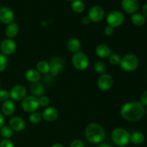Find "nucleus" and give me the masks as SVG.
Segmentation results:
<instances>
[{
	"label": "nucleus",
	"instance_id": "1a4fd4ad",
	"mask_svg": "<svg viewBox=\"0 0 147 147\" xmlns=\"http://www.w3.org/2000/svg\"><path fill=\"white\" fill-rule=\"evenodd\" d=\"M49 64L50 66V73L53 77L57 76L64 67V63L61 57H53L50 59Z\"/></svg>",
	"mask_w": 147,
	"mask_h": 147
},
{
	"label": "nucleus",
	"instance_id": "f8f14e48",
	"mask_svg": "<svg viewBox=\"0 0 147 147\" xmlns=\"http://www.w3.org/2000/svg\"><path fill=\"white\" fill-rule=\"evenodd\" d=\"M0 50L4 55H12L17 50V43L11 39H5L1 42Z\"/></svg>",
	"mask_w": 147,
	"mask_h": 147
},
{
	"label": "nucleus",
	"instance_id": "bb28decb",
	"mask_svg": "<svg viewBox=\"0 0 147 147\" xmlns=\"http://www.w3.org/2000/svg\"><path fill=\"white\" fill-rule=\"evenodd\" d=\"M1 136L5 139H9L13 135V130L9 126H4L0 129Z\"/></svg>",
	"mask_w": 147,
	"mask_h": 147
},
{
	"label": "nucleus",
	"instance_id": "79ce46f5",
	"mask_svg": "<svg viewBox=\"0 0 147 147\" xmlns=\"http://www.w3.org/2000/svg\"><path fill=\"white\" fill-rule=\"evenodd\" d=\"M51 147H64V146H63L61 144L56 143V144H53Z\"/></svg>",
	"mask_w": 147,
	"mask_h": 147
},
{
	"label": "nucleus",
	"instance_id": "20e7f679",
	"mask_svg": "<svg viewBox=\"0 0 147 147\" xmlns=\"http://www.w3.org/2000/svg\"><path fill=\"white\" fill-rule=\"evenodd\" d=\"M119 65L123 71L134 72L139 66V59L134 54H126L121 58Z\"/></svg>",
	"mask_w": 147,
	"mask_h": 147
},
{
	"label": "nucleus",
	"instance_id": "412c9836",
	"mask_svg": "<svg viewBox=\"0 0 147 147\" xmlns=\"http://www.w3.org/2000/svg\"><path fill=\"white\" fill-rule=\"evenodd\" d=\"M30 91L35 97H40L44 94V86L40 82L32 83L31 86H30Z\"/></svg>",
	"mask_w": 147,
	"mask_h": 147
},
{
	"label": "nucleus",
	"instance_id": "ea45409f",
	"mask_svg": "<svg viewBox=\"0 0 147 147\" xmlns=\"http://www.w3.org/2000/svg\"><path fill=\"white\" fill-rule=\"evenodd\" d=\"M142 12H143V15L144 16L145 18L147 19V4H144L143 7V8H142Z\"/></svg>",
	"mask_w": 147,
	"mask_h": 147
},
{
	"label": "nucleus",
	"instance_id": "72a5a7b5",
	"mask_svg": "<svg viewBox=\"0 0 147 147\" xmlns=\"http://www.w3.org/2000/svg\"><path fill=\"white\" fill-rule=\"evenodd\" d=\"M0 147H14V144L10 139H4L0 142Z\"/></svg>",
	"mask_w": 147,
	"mask_h": 147
},
{
	"label": "nucleus",
	"instance_id": "9d476101",
	"mask_svg": "<svg viewBox=\"0 0 147 147\" xmlns=\"http://www.w3.org/2000/svg\"><path fill=\"white\" fill-rule=\"evenodd\" d=\"M113 84V79L109 74L104 73L100 75L98 80V87L101 91H108L112 88Z\"/></svg>",
	"mask_w": 147,
	"mask_h": 147
},
{
	"label": "nucleus",
	"instance_id": "423d86ee",
	"mask_svg": "<svg viewBox=\"0 0 147 147\" xmlns=\"http://www.w3.org/2000/svg\"><path fill=\"white\" fill-rule=\"evenodd\" d=\"M40 107L38 98L34 96H26L22 101V108L27 113H33L37 111Z\"/></svg>",
	"mask_w": 147,
	"mask_h": 147
},
{
	"label": "nucleus",
	"instance_id": "b1692460",
	"mask_svg": "<svg viewBox=\"0 0 147 147\" xmlns=\"http://www.w3.org/2000/svg\"><path fill=\"white\" fill-rule=\"evenodd\" d=\"M131 19L133 24L136 27H142L146 22V18L141 13H134L131 15Z\"/></svg>",
	"mask_w": 147,
	"mask_h": 147
},
{
	"label": "nucleus",
	"instance_id": "a878e982",
	"mask_svg": "<svg viewBox=\"0 0 147 147\" xmlns=\"http://www.w3.org/2000/svg\"><path fill=\"white\" fill-rule=\"evenodd\" d=\"M71 8L76 13H82L85 9V4L81 0H73L71 3Z\"/></svg>",
	"mask_w": 147,
	"mask_h": 147
},
{
	"label": "nucleus",
	"instance_id": "dca6fc26",
	"mask_svg": "<svg viewBox=\"0 0 147 147\" xmlns=\"http://www.w3.org/2000/svg\"><path fill=\"white\" fill-rule=\"evenodd\" d=\"M9 127L14 131H21L25 127V122L20 116H14L9 121Z\"/></svg>",
	"mask_w": 147,
	"mask_h": 147
},
{
	"label": "nucleus",
	"instance_id": "f03ea898",
	"mask_svg": "<svg viewBox=\"0 0 147 147\" xmlns=\"http://www.w3.org/2000/svg\"><path fill=\"white\" fill-rule=\"evenodd\" d=\"M86 138L92 144H100L106 137V132L101 125L97 123H89L85 130Z\"/></svg>",
	"mask_w": 147,
	"mask_h": 147
},
{
	"label": "nucleus",
	"instance_id": "f704fd0d",
	"mask_svg": "<svg viewBox=\"0 0 147 147\" xmlns=\"http://www.w3.org/2000/svg\"><path fill=\"white\" fill-rule=\"evenodd\" d=\"M70 147H85V144L83 141L80 139H75L71 142Z\"/></svg>",
	"mask_w": 147,
	"mask_h": 147
},
{
	"label": "nucleus",
	"instance_id": "4c0bfd02",
	"mask_svg": "<svg viewBox=\"0 0 147 147\" xmlns=\"http://www.w3.org/2000/svg\"><path fill=\"white\" fill-rule=\"evenodd\" d=\"M90 22L91 21H90V18H89L88 16H85V17H83V18H82V23H83V24H85V25L89 24Z\"/></svg>",
	"mask_w": 147,
	"mask_h": 147
},
{
	"label": "nucleus",
	"instance_id": "393cba45",
	"mask_svg": "<svg viewBox=\"0 0 147 147\" xmlns=\"http://www.w3.org/2000/svg\"><path fill=\"white\" fill-rule=\"evenodd\" d=\"M145 140V136L143 133L140 131H134L132 134H131L130 142L132 144L136 145L142 144Z\"/></svg>",
	"mask_w": 147,
	"mask_h": 147
},
{
	"label": "nucleus",
	"instance_id": "f257e3e1",
	"mask_svg": "<svg viewBox=\"0 0 147 147\" xmlns=\"http://www.w3.org/2000/svg\"><path fill=\"white\" fill-rule=\"evenodd\" d=\"M120 113L125 120L135 122L142 119L145 113V109L139 101H129L122 106Z\"/></svg>",
	"mask_w": 147,
	"mask_h": 147
},
{
	"label": "nucleus",
	"instance_id": "9b49d317",
	"mask_svg": "<svg viewBox=\"0 0 147 147\" xmlns=\"http://www.w3.org/2000/svg\"><path fill=\"white\" fill-rule=\"evenodd\" d=\"M104 10L103 7L99 5H94L89 9L88 17L90 21L93 22H99L104 17Z\"/></svg>",
	"mask_w": 147,
	"mask_h": 147
},
{
	"label": "nucleus",
	"instance_id": "c85d7f7f",
	"mask_svg": "<svg viewBox=\"0 0 147 147\" xmlns=\"http://www.w3.org/2000/svg\"><path fill=\"white\" fill-rule=\"evenodd\" d=\"M42 119V113L37 111L32 113L30 115V117H29L30 121L32 123H34V124H37V123H40V122L41 121Z\"/></svg>",
	"mask_w": 147,
	"mask_h": 147
},
{
	"label": "nucleus",
	"instance_id": "37998d69",
	"mask_svg": "<svg viewBox=\"0 0 147 147\" xmlns=\"http://www.w3.org/2000/svg\"><path fill=\"white\" fill-rule=\"evenodd\" d=\"M66 1H72V0H66Z\"/></svg>",
	"mask_w": 147,
	"mask_h": 147
},
{
	"label": "nucleus",
	"instance_id": "473e14b6",
	"mask_svg": "<svg viewBox=\"0 0 147 147\" xmlns=\"http://www.w3.org/2000/svg\"><path fill=\"white\" fill-rule=\"evenodd\" d=\"M10 98L9 91L7 90H0V101L4 102Z\"/></svg>",
	"mask_w": 147,
	"mask_h": 147
},
{
	"label": "nucleus",
	"instance_id": "a211bd4d",
	"mask_svg": "<svg viewBox=\"0 0 147 147\" xmlns=\"http://www.w3.org/2000/svg\"><path fill=\"white\" fill-rule=\"evenodd\" d=\"M96 53L100 58H109L111 55V50L110 47L105 44H100L96 47Z\"/></svg>",
	"mask_w": 147,
	"mask_h": 147
},
{
	"label": "nucleus",
	"instance_id": "c03bdc74",
	"mask_svg": "<svg viewBox=\"0 0 147 147\" xmlns=\"http://www.w3.org/2000/svg\"><path fill=\"white\" fill-rule=\"evenodd\" d=\"M146 113H147V109H146Z\"/></svg>",
	"mask_w": 147,
	"mask_h": 147
},
{
	"label": "nucleus",
	"instance_id": "e433bc0d",
	"mask_svg": "<svg viewBox=\"0 0 147 147\" xmlns=\"http://www.w3.org/2000/svg\"><path fill=\"white\" fill-rule=\"evenodd\" d=\"M140 102L144 106H147V90L144 92L141 96Z\"/></svg>",
	"mask_w": 147,
	"mask_h": 147
},
{
	"label": "nucleus",
	"instance_id": "5701e85b",
	"mask_svg": "<svg viewBox=\"0 0 147 147\" xmlns=\"http://www.w3.org/2000/svg\"><path fill=\"white\" fill-rule=\"evenodd\" d=\"M36 70L40 74H49L50 70V64L45 60H40L36 65Z\"/></svg>",
	"mask_w": 147,
	"mask_h": 147
},
{
	"label": "nucleus",
	"instance_id": "6ab92c4d",
	"mask_svg": "<svg viewBox=\"0 0 147 147\" xmlns=\"http://www.w3.org/2000/svg\"><path fill=\"white\" fill-rule=\"evenodd\" d=\"M25 78L27 81L32 83L40 82L41 74L36 69H29L25 73Z\"/></svg>",
	"mask_w": 147,
	"mask_h": 147
},
{
	"label": "nucleus",
	"instance_id": "7c9ffc66",
	"mask_svg": "<svg viewBox=\"0 0 147 147\" xmlns=\"http://www.w3.org/2000/svg\"><path fill=\"white\" fill-rule=\"evenodd\" d=\"M8 65V60L6 55L2 53H0V72H2L7 68Z\"/></svg>",
	"mask_w": 147,
	"mask_h": 147
},
{
	"label": "nucleus",
	"instance_id": "4468645a",
	"mask_svg": "<svg viewBox=\"0 0 147 147\" xmlns=\"http://www.w3.org/2000/svg\"><path fill=\"white\" fill-rule=\"evenodd\" d=\"M121 6L123 10L128 14H134L139 7L138 0H122Z\"/></svg>",
	"mask_w": 147,
	"mask_h": 147
},
{
	"label": "nucleus",
	"instance_id": "2f4dec72",
	"mask_svg": "<svg viewBox=\"0 0 147 147\" xmlns=\"http://www.w3.org/2000/svg\"><path fill=\"white\" fill-rule=\"evenodd\" d=\"M38 100L40 106H42V107H47L50 104V99L46 96H40L38 98Z\"/></svg>",
	"mask_w": 147,
	"mask_h": 147
},
{
	"label": "nucleus",
	"instance_id": "0eeeda50",
	"mask_svg": "<svg viewBox=\"0 0 147 147\" xmlns=\"http://www.w3.org/2000/svg\"><path fill=\"white\" fill-rule=\"evenodd\" d=\"M124 19V15L121 11L113 10L108 14L106 17V22L109 26L116 28L123 24Z\"/></svg>",
	"mask_w": 147,
	"mask_h": 147
},
{
	"label": "nucleus",
	"instance_id": "cd10ccee",
	"mask_svg": "<svg viewBox=\"0 0 147 147\" xmlns=\"http://www.w3.org/2000/svg\"><path fill=\"white\" fill-rule=\"evenodd\" d=\"M94 70L100 75L104 74L106 70V64L103 62L100 61V60L96 62L94 64Z\"/></svg>",
	"mask_w": 147,
	"mask_h": 147
},
{
	"label": "nucleus",
	"instance_id": "39448f33",
	"mask_svg": "<svg viewBox=\"0 0 147 147\" xmlns=\"http://www.w3.org/2000/svg\"><path fill=\"white\" fill-rule=\"evenodd\" d=\"M72 63L77 70H85L89 65V58L83 52L78 51L73 55L72 57Z\"/></svg>",
	"mask_w": 147,
	"mask_h": 147
},
{
	"label": "nucleus",
	"instance_id": "2eb2a0df",
	"mask_svg": "<svg viewBox=\"0 0 147 147\" xmlns=\"http://www.w3.org/2000/svg\"><path fill=\"white\" fill-rule=\"evenodd\" d=\"M42 116V119L46 121L53 122L57 120L59 116V112L56 108L50 106V107L46 108L43 111Z\"/></svg>",
	"mask_w": 147,
	"mask_h": 147
},
{
	"label": "nucleus",
	"instance_id": "7ed1b4c3",
	"mask_svg": "<svg viewBox=\"0 0 147 147\" xmlns=\"http://www.w3.org/2000/svg\"><path fill=\"white\" fill-rule=\"evenodd\" d=\"M111 140L117 146L123 147L129 144L130 142L131 134L127 130L123 128H116L111 134Z\"/></svg>",
	"mask_w": 147,
	"mask_h": 147
},
{
	"label": "nucleus",
	"instance_id": "f3484780",
	"mask_svg": "<svg viewBox=\"0 0 147 147\" xmlns=\"http://www.w3.org/2000/svg\"><path fill=\"white\" fill-rule=\"evenodd\" d=\"M15 109L16 106L14 102L9 99L3 102L1 105V111H2V114L4 116H11L15 111Z\"/></svg>",
	"mask_w": 147,
	"mask_h": 147
},
{
	"label": "nucleus",
	"instance_id": "c756f323",
	"mask_svg": "<svg viewBox=\"0 0 147 147\" xmlns=\"http://www.w3.org/2000/svg\"><path fill=\"white\" fill-rule=\"evenodd\" d=\"M109 63L113 66H117L120 65L121 60V57L119 55L116 54V53H113L110 55V57H109Z\"/></svg>",
	"mask_w": 147,
	"mask_h": 147
},
{
	"label": "nucleus",
	"instance_id": "a19ab883",
	"mask_svg": "<svg viewBox=\"0 0 147 147\" xmlns=\"http://www.w3.org/2000/svg\"><path fill=\"white\" fill-rule=\"evenodd\" d=\"M98 147H111V146H110L108 144H100L99 146H98Z\"/></svg>",
	"mask_w": 147,
	"mask_h": 147
},
{
	"label": "nucleus",
	"instance_id": "58836bf2",
	"mask_svg": "<svg viewBox=\"0 0 147 147\" xmlns=\"http://www.w3.org/2000/svg\"><path fill=\"white\" fill-rule=\"evenodd\" d=\"M4 123H5V119H4V115L0 113V129L4 126Z\"/></svg>",
	"mask_w": 147,
	"mask_h": 147
},
{
	"label": "nucleus",
	"instance_id": "c9c22d12",
	"mask_svg": "<svg viewBox=\"0 0 147 147\" xmlns=\"http://www.w3.org/2000/svg\"><path fill=\"white\" fill-rule=\"evenodd\" d=\"M114 32V28H113L111 26H106L104 29V34L106 36H111Z\"/></svg>",
	"mask_w": 147,
	"mask_h": 147
},
{
	"label": "nucleus",
	"instance_id": "aec40b11",
	"mask_svg": "<svg viewBox=\"0 0 147 147\" xmlns=\"http://www.w3.org/2000/svg\"><path fill=\"white\" fill-rule=\"evenodd\" d=\"M19 32L18 24L16 22H11L7 26L5 29V34L9 39L14 38Z\"/></svg>",
	"mask_w": 147,
	"mask_h": 147
},
{
	"label": "nucleus",
	"instance_id": "6e6552de",
	"mask_svg": "<svg viewBox=\"0 0 147 147\" xmlns=\"http://www.w3.org/2000/svg\"><path fill=\"white\" fill-rule=\"evenodd\" d=\"M9 93L10 98L13 101H20L27 96V89L23 85H15L11 88Z\"/></svg>",
	"mask_w": 147,
	"mask_h": 147
},
{
	"label": "nucleus",
	"instance_id": "4be33fe9",
	"mask_svg": "<svg viewBox=\"0 0 147 147\" xmlns=\"http://www.w3.org/2000/svg\"><path fill=\"white\" fill-rule=\"evenodd\" d=\"M67 47L71 53H76L80 51V40L76 37H72L67 41Z\"/></svg>",
	"mask_w": 147,
	"mask_h": 147
},
{
	"label": "nucleus",
	"instance_id": "ddd939ff",
	"mask_svg": "<svg viewBox=\"0 0 147 147\" xmlns=\"http://www.w3.org/2000/svg\"><path fill=\"white\" fill-rule=\"evenodd\" d=\"M14 13L9 7H2L0 8V21L6 24L14 22Z\"/></svg>",
	"mask_w": 147,
	"mask_h": 147
}]
</instances>
